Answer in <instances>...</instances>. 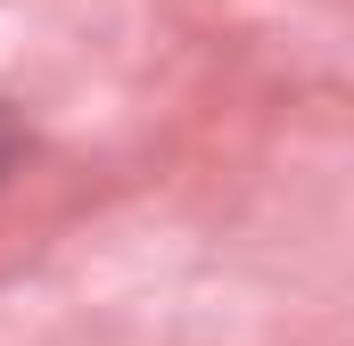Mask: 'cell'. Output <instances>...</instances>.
Here are the masks:
<instances>
[{
    "mask_svg": "<svg viewBox=\"0 0 354 346\" xmlns=\"http://www.w3.org/2000/svg\"><path fill=\"white\" fill-rule=\"evenodd\" d=\"M17 165V124H8V107H0V173Z\"/></svg>",
    "mask_w": 354,
    "mask_h": 346,
    "instance_id": "6da1fadb",
    "label": "cell"
}]
</instances>
